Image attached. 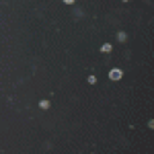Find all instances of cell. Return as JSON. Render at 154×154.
Segmentation results:
<instances>
[{
  "instance_id": "6da1fadb",
  "label": "cell",
  "mask_w": 154,
  "mask_h": 154,
  "mask_svg": "<svg viewBox=\"0 0 154 154\" xmlns=\"http://www.w3.org/2000/svg\"><path fill=\"white\" fill-rule=\"evenodd\" d=\"M121 76H123V72H121V70H117V68H115V70H111V72H109V78H111V80H119Z\"/></svg>"
},
{
  "instance_id": "7a4b0ae2",
  "label": "cell",
  "mask_w": 154,
  "mask_h": 154,
  "mask_svg": "<svg viewBox=\"0 0 154 154\" xmlns=\"http://www.w3.org/2000/svg\"><path fill=\"white\" fill-rule=\"evenodd\" d=\"M111 43H103V48H101V51H103V54H109V51H111Z\"/></svg>"
},
{
  "instance_id": "3957f363",
  "label": "cell",
  "mask_w": 154,
  "mask_h": 154,
  "mask_svg": "<svg viewBox=\"0 0 154 154\" xmlns=\"http://www.w3.org/2000/svg\"><path fill=\"white\" fill-rule=\"evenodd\" d=\"M39 107H41V109H49V101H41Z\"/></svg>"
},
{
  "instance_id": "277c9868",
  "label": "cell",
  "mask_w": 154,
  "mask_h": 154,
  "mask_svg": "<svg viewBox=\"0 0 154 154\" xmlns=\"http://www.w3.org/2000/svg\"><path fill=\"white\" fill-rule=\"evenodd\" d=\"M64 2H66V4H74V0H64Z\"/></svg>"
}]
</instances>
